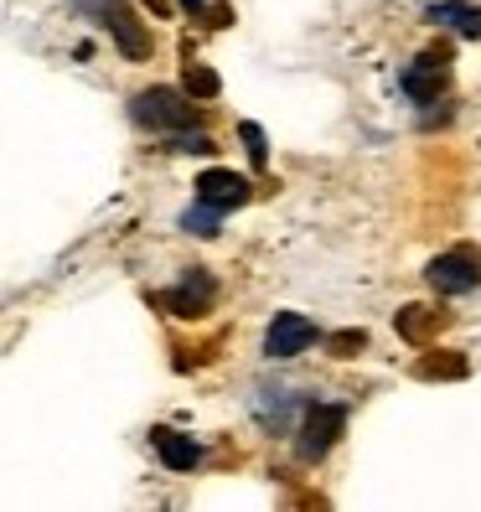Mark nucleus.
<instances>
[{
  "mask_svg": "<svg viewBox=\"0 0 481 512\" xmlns=\"http://www.w3.org/2000/svg\"><path fill=\"white\" fill-rule=\"evenodd\" d=\"M316 337H321L316 321H306L300 311H280L275 321H269V331H264V352L269 357H295V352H306Z\"/></svg>",
  "mask_w": 481,
  "mask_h": 512,
  "instance_id": "423d86ee",
  "label": "nucleus"
},
{
  "mask_svg": "<svg viewBox=\"0 0 481 512\" xmlns=\"http://www.w3.org/2000/svg\"><path fill=\"white\" fill-rule=\"evenodd\" d=\"M156 450H161V461H166L171 471H192V466L202 461L197 440H192V435H176V430H156Z\"/></svg>",
  "mask_w": 481,
  "mask_h": 512,
  "instance_id": "1a4fd4ad",
  "label": "nucleus"
},
{
  "mask_svg": "<svg viewBox=\"0 0 481 512\" xmlns=\"http://www.w3.org/2000/svg\"><path fill=\"white\" fill-rule=\"evenodd\" d=\"M182 88H187V99H218V73L213 68H202V63H187V78H182Z\"/></svg>",
  "mask_w": 481,
  "mask_h": 512,
  "instance_id": "4468645a",
  "label": "nucleus"
},
{
  "mask_svg": "<svg viewBox=\"0 0 481 512\" xmlns=\"http://www.w3.org/2000/svg\"><path fill=\"white\" fill-rule=\"evenodd\" d=\"M363 347H368L363 326H347V331H332V337H326V352H332V357H357Z\"/></svg>",
  "mask_w": 481,
  "mask_h": 512,
  "instance_id": "2eb2a0df",
  "label": "nucleus"
},
{
  "mask_svg": "<svg viewBox=\"0 0 481 512\" xmlns=\"http://www.w3.org/2000/svg\"><path fill=\"white\" fill-rule=\"evenodd\" d=\"M445 63H450V42H440V47H430V52H419V63L404 68L399 88H404L414 104H435V99L445 94Z\"/></svg>",
  "mask_w": 481,
  "mask_h": 512,
  "instance_id": "20e7f679",
  "label": "nucleus"
},
{
  "mask_svg": "<svg viewBox=\"0 0 481 512\" xmlns=\"http://www.w3.org/2000/svg\"><path fill=\"white\" fill-rule=\"evenodd\" d=\"M218 223H223V207L202 202V197H197V207L182 213V233H197V238H218Z\"/></svg>",
  "mask_w": 481,
  "mask_h": 512,
  "instance_id": "f8f14e48",
  "label": "nucleus"
},
{
  "mask_svg": "<svg viewBox=\"0 0 481 512\" xmlns=\"http://www.w3.org/2000/svg\"><path fill=\"white\" fill-rule=\"evenodd\" d=\"M171 150H197V156H207V150H218V145L202 130H171Z\"/></svg>",
  "mask_w": 481,
  "mask_h": 512,
  "instance_id": "f3484780",
  "label": "nucleus"
},
{
  "mask_svg": "<svg viewBox=\"0 0 481 512\" xmlns=\"http://www.w3.org/2000/svg\"><path fill=\"white\" fill-rule=\"evenodd\" d=\"M430 21L450 26L456 37H481V6H466V0H430Z\"/></svg>",
  "mask_w": 481,
  "mask_h": 512,
  "instance_id": "6e6552de",
  "label": "nucleus"
},
{
  "mask_svg": "<svg viewBox=\"0 0 481 512\" xmlns=\"http://www.w3.org/2000/svg\"><path fill=\"white\" fill-rule=\"evenodd\" d=\"M347 430V409L342 404H306V419H300V440H295V456L300 461H321Z\"/></svg>",
  "mask_w": 481,
  "mask_h": 512,
  "instance_id": "f257e3e1",
  "label": "nucleus"
},
{
  "mask_svg": "<svg viewBox=\"0 0 481 512\" xmlns=\"http://www.w3.org/2000/svg\"><path fill=\"white\" fill-rule=\"evenodd\" d=\"M145 6H150V11H161V16H166V11H171V0H145Z\"/></svg>",
  "mask_w": 481,
  "mask_h": 512,
  "instance_id": "6ab92c4d",
  "label": "nucleus"
},
{
  "mask_svg": "<svg viewBox=\"0 0 481 512\" xmlns=\"http://www.w3.org/2000/svg\"><path fill=\"white\" fill-rule=\"evenodd\" d=\"M419 378H466V357L461 352H445V357H419V368H414Z\"/></svg>",
  "mask_w": 481,
  "mask_h": 512,
  "instance_id": "ddd939ff",
  "label": "nucleus"
},
{
  "mask_svg": "<svg viewBox=\"0 0 481 512\" xmlns=\"http://www.w3.org/2000/svg\"><path fill=\"white\" fill-rule=\"evenodd\" d=\"M238 140H244L249 145V161L264 171V161H269V145H264V130L259 125H249V119H244V125H238Z\"/></svg>",
  "mask_w": 481,
  "mask_h": 512,
  "instance_id": "dca6fc26",
  "label": "nucleus"
},
{
  "mask_svg": "<svg viewBox=\"0 0 481 512\" xmlns=\"http://www.w3.org/2000/svg\"><path fill=\"white\" fill-rule=\"evenodd\" d=\"M435 326H440V311H430V306H404V311H399V337L414 342V347L425 342Z\"/></svg>",
  "mask_w": 481,
  "mask_h": 512,
  "instance_id": "9b49d317",
  "label": "nucleus"
},
{
  "mask_svg": "<svg viewBox=\"0 0 481 512\" xmlns=\"http://www.w3.org/2000/svg\"><path fill=\"white\" fill-rule=\"evenodd\" d=\"M130 114L145 130H187L192 125V104L176 94V88H145V94L130 104Z\"/></svg>",
  "mask_w": 481,
  "mask_h": 512,
  "instance_id": "f03ea898",
  "label": "nucleus"
},
{
  "mask_svg": "<svg viewBox=\"0 0 481 512\" xmlns=\"http://www.w3.org/2000/svg\"><path fill=\"white\" fill-rule=\"evenodd\" d=\"M197 197L228 213V207H244V202L254 197V187H249L238 171H218V166H213V171H202V176H197Z\"/></svg>",
  "mask_w": 481,
  "mask_h": 512,
  "instance_id": "0eeeda50",
  "label": "nucleus"
},
{
  "mask_svg": "<svg viewBox=\"0 0 481 512\" xmlns=\"http://www.w3.org/2000/svg\"><path fill=\"white\" fill-rule=\"evenodd\" d=\"M202 21H207V26H228V21H233V11H228V6H207V11H202Z\"/></svg>",
  "mask_w": 481,
  "mask_h": 512,
  "instance_id": "a211bd4d",
  "label": "nucleus"
},
{
  "mask_svg": "<svg viewBox=\"0 0 481 512\" xmlns=\"http://www.w3.org/2000/svg\"><path fill=\"white\" fill-rule=\"evenodd\" d=\"M425 280H430V290H440V295H466V290L481 285V254H476V249H450V254L430 259Z\"/></svg>",
  "mask_w": 481,
  "mask_h": 512,
  "instance_id": "7ed1b4c3",
  "label": "nucleus"
},
{
  "mask_svg": "<svg viewBox=\"0 0 481 512\" xmlns=\"http://www.w3.org/2000/svg\"><path fill=\"white\" fill-rule=\"evenodd\" d=\"M213 295H218L213 275H207V269H192V275H187L182 285H176V290H166V295H150V306H166L171 316H187V321H197V316L213 311Z\"/></svg>",
  "mask_w": 481,
  "mask_h": 512,
  "instance_id": "39448f33",
  "label": "nucleus"
},
{
  "mask_svg": "<svg viewBox=\"0 0 481 512\" xmlns=\"http://www.w3.org/2000/svg\"><path fill=\"white\" fill-rule=\"evenodd\" d=\"M104 21H109L114 42L125 47V57H145V52H150V32H145V26H140V21H135L130 11H109Z\"/></svg>",
  "mask_w": 481,
  "mask_h": 512,
  "instance_id": "9d476101",
  "label": "nucleus"
}]
</instances>
